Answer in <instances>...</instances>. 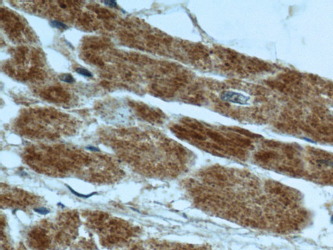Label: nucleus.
Instances as JSON below:
<instances>
[{"label": "nucleus", "instance_id": "obj_1", "mask_svg": "<svg viewBox=\"0 0 333 250\" xmlns=\"http://www.w3.org/2000/svg\"><path fill=\"white\" fill-rule=\"evenodd\" d=\"M222 98L224 101L232 103L239 104H246L249 101V98L247 96H245V95H241L240 93H237V92L231 91L225 92L223 93Z\"/></svg>", "mask_w": 333, "mask_h": 250}, {"label": "nucleus", "instance_id": "obj_2", "mask_svg": "<svg viewBox=\"0 0 333 250\" xmlns=\"http://www.w3.org/2000/svg\"><path fill=\"white\" fill-rule=\"evenodd\" d=\"M49 25L52 27L56 28V29L59 30H67L68 26L65 24H64L62 22H60L58 20H51L49 22Z\"/></svg>", "mask_w": 333, "mask_h": 250}, {"label": "nucleus", "instance_id": "obj_3", "mask_svg": "<svg viewBox=\"0 0 333 250\" xmlns=\"http://www.w3.org/2000/svg\"><path fill=\"white\" fill-rule=\"evenodd\" d=\"M59 79L63 82L68 84H73L75 82V80L72 76L69 74H63L59 76Z\"/></svg>", "mask_w": 333, "mask_h": 250}, {"label": "nucleus", "instance_id": "obj_4", "mask_svg": "<svg viewBox=\"0 0 333 250\" xmlns=\"http://www.w3.org/2000/svg\"><path fill=\"white\" fill-rule=\"evenodd\" d=\"M66 187H67L68 188H69V190H70V192H71L72 193V194H74L75 195H76V196H77V197H80V198L87 199V198L91 197V196H92L93 195H95V194H96V192H93V193H91V194H87V195L81 194H80V193H78V192H76V191H75L74 190H73V189H72V188L71 187H70V186H68L67 184H66Z\"/></svg>", "mask_w": 333, "mask_h": 250}, {"label": "nucleus", "instance_id": "obj_5", "mask_svg": "<svg viewBox=\"0 0 333 250\" xmlns=\"http://www.w3.org/2000/svg\"><path fill=\"white\" fill-rule=\"evenodd\" d=\"M76 72L78 74L81 75V76L87 77V78H92L93 76L92 73L89 71L88 70L84 69V68H77L76 69Z\"/></svg>", "mask_w": 333, "mask_h": 250}, {"label": "nucleus", "instance_id": "obj_6", "mask_svg": "<svg viewBox=\"0 0 333 250\" xmlns=\"http://www.w3.org/2000/svg\"><path fill=\"white\" fill-rule=\"evenodd\" d=\"M34 211L40 214H42V215H46V214H48L50 212V210L47 208H45V207H41V208L35 209Z\"/></svg>", "mask_w": 333, "mask_h": 250}, {"label": "nucleus", "instance_id": "obj_7", "mask_svg": "<svg viewBox=\"0 0 333 250\" xmlns=\"http://www.w3.org/2000/svg\"><path fill=\"white\" fill-rule=\"evenodd\" d=\"M103 3L107 6L110 7H116L117 6V2L114 1H103Z\"/></svg>", "mask_w": 333, "mask_h": 250}, {"label": "nucleus", "instance_id": "obj_8", "mask_svg": "<svg viewBox=\"0 0 333 250\" xmlns=\"http://www.w3.org/2000/svg\"><path fill=\"white\" fill-rule=\"evenodd\" d=\"M318 163H321L322 164H324V165H326L328 166H333V162H331V161H329V160H318L317 161Z\"/></svg>", "mask_w": 333, "mask_h": 250}, {"label": "nucleus", "instance_id": "obj_9", "mask_svg": "<svg viewBox=\"0 0 333 250\" xmlns=\"http://www.w3.org/2000/svg\"><path fill=\"white\" fill-rule=\"evenodd\" d=\"M86 149L89 150V151H95V152H99L100 151L99 149H98L97 147H94V146H87V147H86Z\"/></svg>", "mask_w": 333, "mask_h": 250}, {"label": "nucleus", "instance_id": "obj_10", "mask_svg": "<svg viewBox=\"0 0 333 250\" xmlns=\"http://www.w3.org/2000/svg\"><path fill=\"white\" fill-rule=\"evenodd\" d=\"M304 140H306V141H309V142H310V143H315V142H314V141H312V140H309V139H308V138H304Z\"/></svg>", "mask_w": 333, "mask_h": 250}, {"label": "nucleus", "instance_id": "obj_11", "mask_svg": "<svg viewBox=\"0 0 333 250\" xmlns=\"http://www.w3.org/2000/svg\"><path fill=\"white\" fill-rule=\"evenodd\" d=\"M331 223H332V224H333V216H332V217H331Z\"/></svg>", "mask_w": 333, "mask_h": 250}]
</instances>
